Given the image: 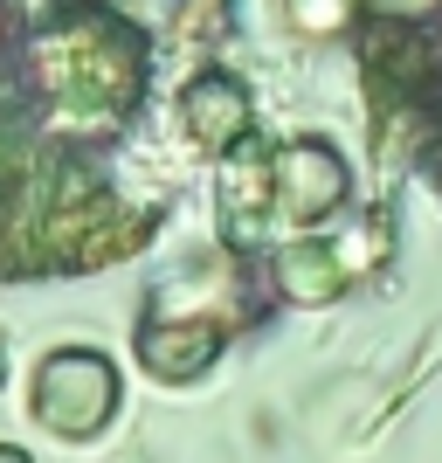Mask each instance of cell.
<instances>
[{"instance_id": "obj_1", "label": "cell", "mask_w": 442, "mask_h": 463, "mask_svg": "<svg viewBox=\"0 0 442 463\" xmlns=\"http://www.w3.org/2000/svg\"><path fill=\"white\" fill-rule=\"evenodd\" d=\"M166 214L146 21L125 0H0V284L111 270Z\"/></svg>"}, {"instance_id": "obj_2", "label": "cell", "mask_w": 442, "mask_h": 463, "mask_svg": "<svg viewBox=\"0 0 442 463\" xmlns=\"http://www.w3.org/2000/svg\"><path fill=\"white\" fill-rule=\"evenodd\" d=\"M366 77L387 90H373L381 111V138L387 132H415V166L422 180L442 194V7L415 21H381L373 14V42H366Z\"/></svg>"}, {"instance_id": "obj_3", "label": "cell", "mask_w": 442, "mask_h": 463, "mask_svg": "<svg viewBox=\"0 0 442 463\" xmlns=\"http://www.w3.org/2000/svg\"><path fill=\"white\" fill-rule=\"evenodd\" d=\"M35 415L56 436H97V429L118 415V373L104 353L90 346H70V353H49L35 373Z\"/></svg>"}, {"instance_id": "obj_4", "label": "cell", "mask_w": 442, "mask_h": 463, "mask_svg": "<svg viewBox=\"0 0 442 463\" xmlns=\"http://www.w3.org/2000/svg\"><path fill=\"white\" fill-rule=\"evenodd\" d=\"M180 118H187V132H201L208 146H221V138L242 132L249 97H242V83H229V77H201L187 90V104H180Z\"/></svg>"}, {"instance_id": "obj_5", "label": "cell", "mask_w": 442, "mask_h": 463, "mask_svg": "<svg viewBox=\"0 0 442 463\" xmlns=\"http://www.w3.org/2000/svg\"><path fill=\"white\" fill-rule=\"evenodd\" d=\"M277 270H284V290H290V298H305V305H318V298H339V290H346V263L332 256V242H297Z\"/></svg>"}, {"instance_id": "obj_6", "label": "cell", "mask_w": 442, "mask_h": 463, "mask_svg": "<svg viewBox=\"0 0 442 463\" xmlns=\"http://www.w3.org/2000/svg\"><path fill=\"white\" fill-rule=\"evenodd\" d=\"M284 21L311 42H332V35H353L366 21V7L360 0H284Z\"/></svg>"}, {"instance_id": "obj_7", "label": "cell", "mask_w": 442, "mask_h": 463, "mask_svg": "<svg viewBox=\"0 0 442 463\" xmlns=\"http://www.w3.org/2000/svg\"><path fill=\"white\" fill-rule=\"evenodd\" d=\"M366 14H381V21H415L428 14V7H442V0H360Z\"/></svg>"}]
</instances>
